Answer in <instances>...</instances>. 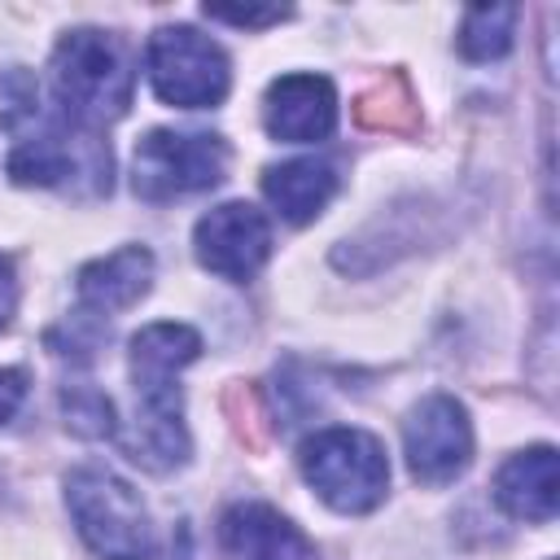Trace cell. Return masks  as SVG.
I'll list each match as a JSON object with an SVG mask.
<instances>
[{
  "mask_svg": "<svg viewBox=\"0 0 560 560\" xmlns=\"http://www.w3.org/2000/svg\"><path fill=\"white\" fill-rule=\"evenodd\" d=\"M131 88H136L131 61L109 31L79 26L61 35L52 52V92L66 118L92 131L118 122L131 109Z\"/></svg>",
  "mask_w": 560,
  "mask_h": 560,
  "instance_id": "cell-1",
  "label": "cell"
},
{
  "mask_svg": "<svg viewBox=\"0 0 560 560\" xmlns=\"http://www.w3.org/2000/svg\"><path fill=\"white\" fill-rule=\"evenodd\" d=\"M298 464H302L306 486L332 512H346V516L372 512L389 490L385 446L368 429H354V424H332V429L311 433L298 451Z\"/></svg>",
  "mask_w": 560,
  "mask_h": 560,
  "instance_id": "cell-2",
  "label": "cell"
},
{
  "mask_svg": "<svg viewBox=\"0 0 560 560\" xmlns=\"http://www.w3.org/2000/svg\"><path fill=\"white\" fill-rule=\"evenodd\" d=\"M66 508L96 560H153V525L140 494L109 468H74L66 477Z\"/></svg>",
  "mask_w": 560,
  "mask_h": 560,
  "instance_id": "cell-3",
  "label": "cell"
},
{
  "mask_svg": "<svg viewBox=\"0 0 560 560\" xmlns=\"http://www.w3.org/2000/svg\"><path fill=\"white\" fill-rule=\"evenodd\" d=\"M9 175L35 188H66L79 197L109 192V149L92 127L74 118H39L18 136L9 153Z\"/></svg>",
  "mask_w": 560,
  "mask_h": 560,
  "instance_id": "cell-4",
  "label": "cell"
},
{
  "mask_svg": "<svg viewBox=\"0 0 560 560\" xmlns=\"http://www.w3.org/2000/svg\"><path fill=\"white\" fill-rule=\"evenodd\" d=\"M144 70L158 101L175 109H210L228 96V52L197 26H158L144 48Z\"/></svg>",
  "mask_w": 560,
  "mask_h": 560,
  "instance_id": "cell-5",
  "label": "cell"
},
{
  "mask_svg": "<svg viewBox=\"0 0 560 560\" xmlns=\"http://www.w3.org/2000/svg\"><path fill=\"white\" fill-rule=\"evenodd\" d=\"M223 175H228V144L214 131L158 127L136 144L131 158V188L144 201H175L214 188Z\"/></svg>",
  "mask_w": 560,
  "mask_h": 560,
  "instance_id": "cell-6",
  "label": "cell"
},
{
  "mask_svg": "<svg viewBox=\"0 0 560 560\" xmlns=\"http://www.w3.org/2000/svg\"><path fill=\"white\" fill-rule=\"evenodd\" d=\"M407 468L424 486H446L472 464V420L455 394L420 398L402 420Z\"/></svg>",
  "mask_w": 560,
  "mask_h": 560,
  "instance_id": "cell-7",
  "label": "cell"
},
{
  "mask_svg": "<svg viewBox=\"0 0 560 560\" xmlns=\"http://www.w3.org/2000/svg\"><path fill=\"white\" fill-rule=\"evenodd\" d=\"M192 254L206 271L245 284L271 258V223L249 201H223L192 228Z\"/></svg>",
  "mask_w": 560,
  "mask_h": 560,
  "instance_id": "cell-8",
  "label": "cell"
},
{
  "mask_svg": "<svg viewBox=\"0 0 560 560\" xmlns=\"http://www.w3.org/2000/svg\"><path fill=\"white\" fill-rule=\"evenodd\" d=\"M262 122L284 144H315L337 127V88L324 74H280L262 96Z\"/></svg>",
  "mask_w": 560,
  "mask_h": 560,
  "instance_id": "cell-9",
  "label": "cell"
},
{
  "mask_svg": "<svg viewBox=\"0 0 560 560\" xmlns=\"http://www.w3.org/2000/svg\"><path fill=\"white\" fill-rule=\"evenodd\" d=\"M219 534L236 560H315V542L267 503L228 508Z\"/></svg>",
  "mask_w": 560,
  "mask_h": 560,
  "instance_id": "cell-10",
  "label": "cell"
},
{
  "mask_svg": "<svg viewBox=\"0 0 560 560\" xmlns=\"http://www.w3.org/2000/svg\"><path fill=\"white\" fill-rule=\"evenodd\" d=\"M560 499V468H556V446H529L516 451L499 477H494V503L529 525H547L556 516Z\"/></svg>",
  "mask_w": 560,
  "mask_h": 560,
  "instance_id": "cell-11",
  "label": "cell"
},
{
  "mask_svg": "<svg viewBox=\"0 0 560 560\" xmlns=\"http://www.w3.org/2000/svg\"><path fill=\"white\" fill-rule=\"evenodd\" d=\"M149 284H153V254L144 245H122V249L88 262L74 280L88 315L127 311L131 302H140L149 293Z\"/></svg>",
  "mask_w": 560,
  "mask_h": 560,
  "instance_id": "cell-12",
  "label": "cell"
},
{
  "mask_svg": "<svg viewBox=\"0 0 560 560\" xmlns=\"http://www.w3.org/2000/svg\"><path fill=\"white\" fill-rule=\"evenodd\" d=\"M337 192V166L328 158H293L262 171V197L280 210L284 223H311Z\"/></svg>",
  "mask_w": 560,
  "mask_h": 560,
  "instance_id": "cell-13",
  "label": "cell"
},
{
  "mask_svg": "<svg viewBox=\"0 0 560 560\" xmlns=\"http://www.w3.org/2000/svg\"><path fill=\"white\" fill-rule=\"evenodd\" d=\"M118 446L127 451V459H136L149 472H171L188 459V429H184V411H153V407H136L127 424L114 429Z\"/></svg>",
  "mask_w": 560,
  "mask_h": 560,
  "instance_id": "cell-14",
  "label": "cell"
},
{
  "mask_svg": "<svg viewBox=\"0 0 560 560\" xmlns=\"http://www.w3.org/2000/svg\"><path fill=\"white\" fill-rule=\"evenodd\" d=\"M201 354V332L175 319L149 324L131 337V381L136 385H179L175 376Z\"/></svg>",
  "mask_w": 560,
  "mask_h": 560,
  "instance_id": "cell-15",
  "label": "cell"
},
{
  "mask_svg": "<svg viewBox=\"0 0 560 560\" xmlns=\"http://www.w3.org/2000/svg\"><path fill=\"white\" fill-rule=\"evenodd\" d=\"M516 18H521L516 4H481V9H468L464 22H459V52L468 61H499L512 48Z\"/></svg>",
  "mask_w": 560,
  "mask_h": 560,
  "instance_id": "cell-16",
  "label": "cell"
},
{
  "mask_svg": "<svg viewBox=\"0 0 560 560\" xmlns=\"http://www.w3.org/2000/svg\"><path fill=\"white\" fill-rule=\"evenodd\" d=\"M61 411H66V424L79 433V438H114L118 429V416H114V402L92 389V385H70L61 389Z\"/></svg>",
  "mask_w": 560,
  "mask_h": 560,
  "instance_id": "cell-17",
  "label": "cell"
},
{
  "mask_svg": "<svg viewBox=\"0 0 560 560\" xmlns=\"http://www.w3.org/2000/svg\"><path fill=\"white\" fill-rule=\"evenodd\" d=\"M210 22H232V26H271L280 18H289V9L280 4H206Z\"/></svg>",
  "mask_w": 560,
  "mask_h": 560,
  "instance_id": "cell-18",
  "label": "cell"
},
{
  "mask_svg": "<svg viewBox=\"0 0 560 560\" xmlns=\"http://www.w3.org/2000/svg\"><path fill=\"white\" fill-rule=\"evenodd\" d=\"M22 402H26V372L22 368H0V424H9Z\"/></svg>",
  "mask_w": 560,
  "mask_h": 560,
  "instance_id": "cell-19",
  "label": "cell"
},
{
  "mask_svg": "<svg viewBox=\"0 0 560 560\" xmlns=\"http://www.w3.org/2000/svg\"><path fill=\"white\" fill-rule=\"evenodd\" d=\"M18 311V276H13V262L0 254V328L13 319Z\"/></svg>",
  "mask_w": 560,
  "mask_h": 560,
  "instance_id": "cell-20",
  "label": "cell"
}]
</instances>
